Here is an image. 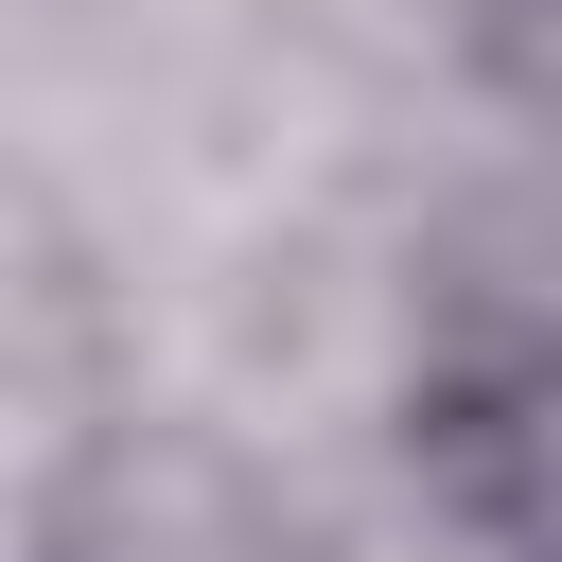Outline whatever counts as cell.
<instances>
[{"label":"cell","instance_id":"cell-1","mask_svg":"<svg viewBox=\"0 0 562 562\" xmlns=\"http://www.w3.org/2000/svg\"><path fill=\"white\" fill-rule=\"evenodd\" d=\"M386 439H404V492L439 527L527 562V527H544V299L527 281H439L404 369H386Z\"/></svg>","mask_w":562,"mask_h":562}]
</instances>
